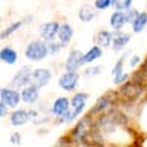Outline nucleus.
<instances>
[{
    "label": "nucleus",
    "mask_w": 147,
    "mask_h": 147,
    "mask_svg": "<svg viewBox=\"0 0 147 147\" xmlns=\"http://www.w3.org/2000/svg\"><path fill=\"white\" fill-rule=\"evenodd\" d=\"M25 54L30 60H42L47 57V54H49L48 45L42 40H33L27 45Z\"/></svg>",
    "instance_id": "nucleus-1"
},
{
    "label": "nucleus",
    "mask_w": 147,
    "mask_h": 147,
    "mask_svg": "<svg viewBox=\"0 0 147 147\" xmlns=\"http://www.w3.org/2000/svg\"><path fill=\"white\" fill-rule=\"evenodd\" d=\"M77 81H79V74H76V71H69L60 76L59 86L66 91H72L74 88H76Z\"/></svg>",
    "instance_id": "nucleus-2"
},
{
    "label": "nucleus",
    "mask_w": 147,
    "mask_h": 147,
    "mask_svg": "<svg viewBox=\"0 0 147 147\" xmlns=\"http://www.w3.org/2000/svg\"><path fill=\"white\" fill-rule=\"evenodd\" d=\"M50 76H52L50 71L47 69H37L32 72V81H33V85H36L39 88V87L48 85Z\"/></svg>",
    "instance_id": "nucleus-3"
},
{
    "label": "nucleus",
    "mask_w": 147,
    "mask_h": 147,
    "mask_svg": "<svg viewBox=\"0 0 147 147\" xmlns=\"http://www.w3.org/2000/svg\"><path fill=\"white\" fill-rule=\"evenodd\" d=\"M82 64H84V55L79 50H72L66 60L65 67L67 71H76Z\"/></svg>",
    "instance_id": "nucleus-4"
},
{
    "label": "nucleus",
    "mask_w": 147,
    "mask_h": 147,
    "mask_svg": "<svg viewBox=\"0 0 147 147\" xmlns=\"http://www.w3.org/2000/svg\"><path fill=\"white\" fill-rule=\"evenodd\" d=\"M31 79H32V71H31L30 66H24L18 70V72L15 75V77H13L12 82H13V85H16L17 87H21L26 84H28Z\"/></svg>",
    "instance_id": "nucleus-5"
},
{
    "label": "nucleus",
    "mask_w": 147,
    "mask_h": 147,
    "mask_svg": "<svg viewBox=\"0 0 147 147\" xmlns=\"http://www.w3.org/2000/svg\"><path fill=\"white\" fill-rule=\"evenodd\" d=\"M59 28L60 26L58 25V22H48L40 28V36L45 40H53L54 37L58 34Z\"/></svg>",
    "instance_id": "nucleus-6"
},
{
    "label": "nucleus",
    "mask_w": 147,
    "mask_h": 147,
    "mask_svg": "<svg viewBox=\"0 0 147 147\" xmlns=\"http://www.w3.org/2000/svg\"><path fill=\"white\" fill-rule=\"evenodd\" d=\"M1 100H4L9 107H15L20 102V94L17 93L16 91L9 90V88H3L1 90Z\"/></svg>",
    "instance_id": "nucleus-7"
},
{
    "label": "nucleus",
    "mask_w": 147,
    "mask_h": 147,
    "mask_svg": "<svg viewBox=\"0 0 147 147\" xmlns=\"http://www.w3.org/2000/svg\"><path fill=\"white\" fill-rule=\"evenodd\" d=\"M21 97L25 103H30V104L34 103L38 99V87L36 85H31L28 87H26L21 92Z\"/></svg>",
    "instance_id": "nucleus-8"
},
{
    "label": "nucleus",
    "mask_w": 147,
    "mask_h": 147,
    "mask_svg": "<svg viewBox=\"0 0 147 147\" xmlns=\"http://www.w3.org/2000/svg\"><path fill=\"white\" fill-rule=\"evenodd\" d=\"M72 34H74V31L67 24H64V25L60 26L59 32H58V38H59V40H60L61 47H65V45L69 44Z\"/></svg>",
    "instance_id": "nucleus-9"
},
{
    "label": "nucleus",
    "mask_w": 147,
    "mask_h": 147,
    "mask_svg": "<svg viewBox=\"0 0 147 147\" xmlns=\"http://www.w3.org/2000/svg\"><path fill=\"white\" fill-rule=\"evenodd\" d=\"M125 22H127L126 13L123 12L121 10H118L117 12H114L113 15L110 16V26H112L114 30L123 28V26L125 25Z\"/></svg>",
    "instance_id": "nucleus-10"
},
{
    "label": "nucleus",
    "mask_w": 147,
    "mask_h": 147,
    "mask_svg": "<svg viewBox=\"0 0 147 147\" xmlns=\"http://www.w3.org/2000/svg\"><path fill=\"white\" fill-rule=\"evenodd\" d=\"M67 109H69V100L65 97H61V98H58L54 102L53 108H52V112L55 114V115L63 117L64 114L67 112Z\"/></svg>",
    "instance_id": "nucleus-11"
},
{
    "label": "nucleus",
    "mask_w": 147,
    "mask_h": 147,
    "mask_svg": "<svg viewBox=\"0 0 147 147\" xmlns=\"http://www.w3.org/2000/svg\"><path fill=\"white\" fill-rule=\"evenodd\" d=\"M121 92L125 96H127L130 99H135L136 97H139V96L141 94V92H142V87H140L137 84H127L125 85L121 88Z\"/></svg>",
    "instance_id": "nucleus-12"
},
{
    "label": "nucleus",
    "mask_w": 147,
    "mask_h": 147,
    "mask_svg": "<svg viewBox=\"0 0 147 147\" xmlns=\"http://www.w3.org/2000/svg\"><path fill=\"white\" fill-rule=\"evenodd\" d=\"M31 115L27 112H25V110H16V112H13L11 114V123L15 126H21L28 121Z\"/></svg>",
    "instance_id": "nucleus-13"
},
{
    "label": "nucleus",
    "mask_w": 147,
    "mask_h": 147,
    "mask_svg": "<svg viewBox=\"0 0 147 147\" xmlns=\"http://www.w3.org/2000/svg\"><path fill=\"white\" fill-rule=\"evenodd\" d=\"M0 58H1L3 61H5L9 65H12L17 60V53L11 48H4L1 53H0Z\"/></svg>",
    "instance_id": "nucleus-14"
},
{
    "label": "nucleus",
    "mask_w": 147,
    "mask_h": 147,
    "mask_svg": "<svg viewBox=\"0 0 147 147\" xmlns=\"http://www.w3.org/2000/svg\"><path fill=\"white\" fill-rule=\"evenodd\" d=\"M129 40H130V36L129 34H123V33L117 34L113 38V49L115 52H119V50L123 49L127 44Z\"/></svg>",
    "instance_id": "nucleus-15"
},
{
    "label": "nucleus",
    "mask_w": 147,
    "mask_h": 147,
    "mask_svg": "<svg viewBox=\"0 0 147 147\" xmlns=\"http://www.w3.org/2000/svg\"><path fill=\"white\" fill-rule=\"evenodd\" d=\"M146 25H147V13L146 12L139 13V16L136 17V20L132 22V30L137 33V32H141L144 30Z\"/></svg>",
    "instance_id": "nucleus-16"
},
{
    "label": "nucleus",
    "mask_w": 147,
    "mask_h": 147,
    "mask_svg": "<svg viewBox=\"0 0 147 147\" xmlns=\"http://www.w3.org/2000/svg\"><path fill=\"white\" fill-rule=\"evenodd\" d=\"M100 55H102V50H100L99 47L94 45V47H92L88 52L84 55V63H92L93 60H96V59L100 58Z\"/></svg>",
    "instance_id": "nucleus-17"
},
{
    "label": "nucleus",
    "mask_w": 147,
    "mask_h": 147,
    "mask_svg": "<svg viewBox=\"0 0 147 147\" xmlns=\"http://www.w3.org/2000/svg\"><path fill=\"white\" fill-rule=\"evenodd\" d=\"M113 39V36L108 31H100L97 36V43L102 47H108Z\"/></svg>",
    "instance_id": "nucleus-18"
},
{
    "label": "nucleus",
    "mask_w": 147,
    "mask_h": 147,
    "mask_svg": "<svg viewBox=\"0 0 147 147\" xmlns=\"http://www.w3.org/2000/svg\"><path fill=\"white\" fill-rule=\"evenodd\" d=\"M79 17H80L81 21L88 22V21H91V20H93V18H94V12L92 11L88 6H82L80 9Z\"/></svg>",
    "instance_id": "nucleus-19"
},
{
    "label": "nucleus",
    "mask_w": 147,
    "mask_h": 147,
    "mask_svg": "<svg viewBox=\"0 0 147 147\" xmlns=\"http://www.w3.org/2000/svg\"><path fill=\"white\" fill-rule=\"evenodd\" d=\"M108 104H109V100L107 98H100L98 102H97V104H96V107L92 108L91 113H93V112H102L104 108L108 107Z\"/></svg>",
    "instance_id": "nucleus-20"
},
{
    "label": "nucleus",
    "mask_w": 147,
    "mask_h": 147,
    "mask_svg": "<svg viewBox=\"0 0 147 147\" xmlns=\"http://www.w3.org/2000/svg\"><path fill=\"white\" fill-rule=\"evenodd\" d=\"M132 4V0H118V3L115 4L117 10H129L130 9V5Z\"/></svg>",
    "instance_id": "nucleus-21"
},
{
    "label": "nucleus",
    "mask_w": 147,
    "mask_h": 147,
    "mask_svg": "<svg viewBox=\"0 0 147 147\" xmlns=\"http://www.w3.org/2000/svg\"><path fill=\"white\" fill-rule=\"evenodd\" d=\"M20 26H21V22H20V21H18V22H15V24H12L11 26H9L5 31H3V33H1V38H5V37L10 36V34L12 33V32H15V31H16Z\"/></svg>",
    "instance_id": "nucleus-22"
},
{
    "label": "nucleus",
    "mask_w": 147,
    "mask_h": 147,
    "mask_svg": "<svg viewBox=\"0 0 147 147\" xmlns=\"http://www.w3.org/2000/svg\"><path fill=\"white\" fill-rule=\"evenodd\" d=\"M112 5V0H96L94 1V6L98 10H104V9L109 7Z\"/></svg>",
    "instance_id": "nucleus-23"
},
{
    "label": "nucleus",
    "mask_w": 147,
    "mask_h": 147,
    "mask_svg": "<svg viewBox=\"0 0 147 147\" xmlns=\"http://www.w3.org/2000/svg\"><path fill=\"white\" fill-rule=\"evenodd\" d=\"M139 16V12H137V10H135V9H129L127 12H126V20L127 22H130V24H132L136 17Z\"/></svg>",
    "instance_id": "nucleus-24"
},
{
    "label": "nucleus",
    "mask_w": 147,
    "mask_h": 147,
    "mask_svg": "<svg viewBox=\"0 0 147 147\" xmlns=\"http://www.w3.org/2000/svg\"><path fill=\"white\" fill-rule=\"evenodd\" d=\"M124 58H125V57H123V58H120V59H119V61L117 63V65H115V67H114V69H113V71H112V74H113V75H118V74H120V72H123V71H121V67H123Z\"/></svg>",
    "instance_id": "nucleus-25"
},
{
    "label": "nucleus",
    "mask_w": 147,
    "mask_h": 147,
    "mask_svg": "<svg viewBox=\"0 0 147 147\" xmlns=\"http://www.w3.org/2000/svg\"><path fill=\"white\" fill-rule=\"evenodd\" d=\"M100 71V67L99 66H92V67H88L85 70V75L90 76V75H98Z\"/></svg>",
    "instance_id": "nucleus-26"
},
{
    "label": "nucleus",
    "mask_w": 147,
    "mask_h": 147,
    "mask_svg": "<svg viewBox=\"0 0 147 147\" xmlns=\"http://www.w3.org/2000/svg\"><path fill=\"white\" fill-rule=\"evenodd\" d=\"M127 79V75L126 74H118V75H114V84H121V82H124Z\"/></svg>",
    "instance_id": "nucleus-27"
},
{
    "label": "nucleus",
    "mask_w": 147,
    "mask_h": 147,
    "mask_svg": "<svg viewBox=\"0 0 147 147\" xmlns=\"http://www.w3.org/2000/svg\"><path fill=\"white\" fill-rule=\"evenodd\" d=\"M59 49H60V45L59 44H57V43H50V44H48V52H49V54H57L58 52H59Z\"/></svg>",
    "instance_id": "nucleus-28"
},
{
    "label": "nucleus",
    "mask_w": 147,
    "mask_h": 147,
    "mask_svg": "<svg viewBox=\"0 0 147 147\" xmlns=\"http://www.w3.org/2000/svg\"><path fill=\"white\" fill-rule=\"evenodd\" d=\"M6 103L4 102V100H1V103H0V117H5L6 115Z\"/></svg>",
    "instance_id": "nucleus-29"
},
{
    "label": "nucleus",
    "mask_w": 147,
    "mask_h": 147,
    "mask_svg": "<svg viewBox=\"0 0 147 147\" xmlns=\"http://www.w3.org/2000/svg\"><path fill=\"white\" fill-rule=\"evenodd\" d=\"M11 142H12V144H20V142H21V139H20V135H18V134H15V135H12L11 136Z\"/></svg>",
    "instance_id": "nucleus-30"
},
{
    "label": "nucleus",
    "mask_w": 147,
    "mask_h": 147,
    "mask_svg": "<svg viewBox=\"0 0 147 147\" xmlns=\"http://www.w3.org/2000/svg\"><path fill=\"white\" fill-rule=\"evenodd\" d=\"M139 63H140V58H139V57H136V55H135V57H132V58H131V60H130V66L132 67V66L137 65Z\"/></svg>",
    "instance_id": "nucleus-31"
}]
</instances>
